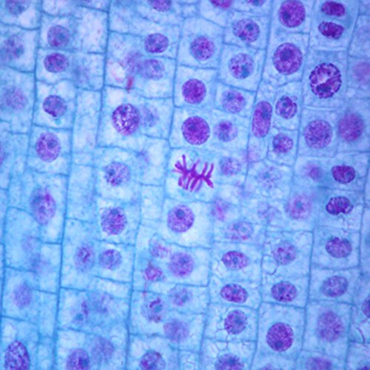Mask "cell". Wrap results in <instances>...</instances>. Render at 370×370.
Wrapping results in <instances>:
<instances>
[{"mask_svg": "<svg viewBox=\"0 0 370 370\" xmlns=\"http://www.w3.org/2000/svg\"><path fill=\"white\" fill-rule=\"evenodd\" d=\"M349 286L348 281L341 276H333L325 281L321 286V294L328 298H337L345 294Z\"/></svg>", "mask_w": 370, "mask_h": 370, "instance_id": "f35d334b", "label": "cell"}, {"mask_svg": "<svg viewBox=\"0 0 370 370\" xmlns=\"http://www.w3.org/2000/svg\"><path fill=\"white\" fill-rule=\"evenodd\" d=\"M272 0H243V1H234V10L244 13H249L257 16H271L272 13Z\"/></svg>", "mask_w": 370, "mask_h": 370, "instance_id": "d590c367", "label": "cell"}, {"mask_svg": "<svg viewBox=\"0 0 370 370\" xmlns=\"http://www.w3.org/2000/svg\"><path fill=\"white\" fill-rule=\"evenodd\" d=\"M70 39L69 31L64 26H53L48 33V43L52 48H65L69 44Z\"/></svg>", "mask_w": 370, "mask_h": 370, "instance_id": "ee69618b", "label": "cell"}, {"mask_svg": "<svg viewBox=\"0 0 370 370\" xmlns=\"http://www.w3.org/2000/svg\"><path fill=\"white\" fill-rule=\"evenodd\" d=\"M346 52L349 56L370 58V16L359 15Z\"/></svg>", "mask_w": 370, "mask_h": 370, "instance_id": "83f0119b", "label": "cell"}, {"mask_svg": "<svg viewBox=\"0 0 370 370\" xmlns=\"http://www.w3.org/2000/svg\"><path fill=\"white\" fill-rule=\"evenodd\" d=\"M184 19L199 16V1H180Z\"/></svg>", "mask_w": 370, "mask_h": 370, "instance_id": "6125c7cd", "label": "cell"}, {"mask_svg": "<svg viewBox=\"0 0 370 370\" xmlns=\"http://www.w3.org/2000/svg\"><path fill=\"white\" fill-rule=\"evenodd\" d=\"M171 301L177 306H183L186 304L191 299L189 291L184 289V287L177 286L171 293Z\"/></svg>", "mask_w": 370, "mask_h": 370, "instance_id": "94428289", "label": "cell"}, {"mask_svg": "<svg viewBox=\"0 0 370 370\" xmlns=\"http://www.w3.org/2000/svg\"><path fill=\"white\" fill-rule=\"evenodd\" d=\"M4 366L6 369H29L31 359L26 345L18 340L11 343L5 355Z\"/></svg>", "mask_w": 370, "mask_h": 370, "instance_id": "d6a6232c", "label": "cell"}, {"mask_svg": "<svg viewBox=\"0 0 370 370\" xmlns=\"http://www.w3.org/2000/svg\"><path fill=\"white\" fill-rule=\"evenodd\" d=\"M326 209L329 214L332 215L347 214L352 211L354 206L351 201L346 197L337 196L329 201Z\"/></svg>", "mask_w": 370, "mask_h": 370, "instance_id": "816d5d0a", "label": "cell"}, {"mask_svg": "<svg viewBox=\"0 0 370 370\" xmlns=\"http://www.w3.org/2000/svg\"><path fill=\"white\" fill-rule=\"evenodd\" d=\"M164 333L168 338L174 341H181L187 337L188 327L179 321H172L164 325Z\"/></svg>", "mask_w": 370, "mask_h": 370, "instance_id": "f5cc1de1", "label": "cell"}, {"mask_svg": "<svg viewBox=\"0 0 370 370\" xmlns=\"http://www.w3.org/2000/svg\"><path fill=\"white\" fill-rule=\"evenodd\" d=\"M362 311L366 317H369V298L368 297L364 302L362 306Z\"/></svg>", "mask_w": 370, "mask_h": 370, "instance_id": "003e7915", "label": "cell"}, {"mask_svg": "<svg viewBox=\"0 0 370 370\" xmlns=\"http://www.w3.org/2000/svg\"><path fill=\"white\" fill-rule=\"evenodd\" d=\"M221 297L230 302L244 303L248 299L249 294L242 286L229 284L223 287L221 291Z\"/></svg>", "mask_w": 370, "mask_h": 370, "instance_id": "f907efd6", "label": "cell"}, {"mask_svg": "<svg viewBox=\"0 0 370 370\" xmlns=\"http://www.w3.org/2000/svg\"><path fill=\"white\" fill-rule=\"evenodd\" d=\"M347 56L309 48L301 80L304 108L336 110L345 104Z\"/></svg>", "mask_w": 370, "mask_h": 370, "instance_id": "8992f818", "label": "cell"}, {"mask_svg": "<svg viewBox=\"0 0 370 370\" xmlns=\"http://www.w3.org/2000/svg\"><path fill=\"white\" fill-rule=\"evenodd\" d=\"M308 51L309 34L271 31L262 81L275 89L301 81Z\"/></svg>", "mask_w": 370, "mask_h": 370, "instance_id": "ba28073f", "label": "cell"}, {"mask_svg": "<svg viewBox=\"0 0 370 370\" xmlns=\"http://www.w3.org/2000/svg\"><path fill=\"white\" fill-rule=\"evenodd\" d=\"M24 53V46L22 40L16 36L9 38L4 43L1 54L4 61H11L18 59Z\"/></svg>", "mask_w": 370, "mask_h": 370, "instance_id": "f6af8a7d", "label": "cell"}, {"mask_svg": "<svg viewBox=\"0 0 370 370\" xmlns=\"http://www.w3.org/2000/svg\"><path fill=\"white\" fill-rule=\"evenodd\" d=\"M141 210L140 201H121L99 196L94 222L98 224V234L105 236L108 240L123 241L122 238L129 234L131 221L139 215Z\"/></svg>", "mask_w": 370, "mask_h": 370, "instance_id": "d6986e66", "label": "cell"}, {"mask_svg": "<svg viewBox=\"0 0 370 370\" xmlns=\"http://www.w3.org/2000/svg\"><path fill=\"white\" fill-rule=\"evenodd\" d=\"M169 269L171 274L180 278L189 276L194 270L195 260L193 256L184 250H178L172 253L171 246L170 253L168 256Z\"/></svg>", "mask_w": 370, "mask_h": 370, "instance_id": "e575fe53", "label": "cell"}, {"mask_svg": "<svg viewBox=\"0 0 370 370\" xmlns=\"http://www.w3.org/2000/svg\"><path fill=\"white\" fill-rule=\"evenodd\" d=\"M112 37L111 84L146 98H172L176 60L148 54L136 37Z\"/></svg>", "mask_w": 370, "mask_h": 370, "instance_id": "3957f363", "label": "cell"}, {"mask_svg": "<svg viewBox=\"0 0 370 370\" xmlns=\"http://www.w3.org/2000/svg\"><path fill=\"white\" fill-rule=\"evenodd\" d=\"M271 16L233 11L224 28V43L257 50H266L271 34Z\"/></svg>", "mask_w": 370, "mask_h": 370, "instance_id": "2e32d148", "label": "cell"}, {"mask_svg": "<svg viewBox=\"0 0 370 370\" xmlns=\"http://www.w3.org/2000/svg\"><path fill=\"white\" fill-rule=\"evenodd\" d=\"M266 343L274 351L283 354L293 346L296 335L291 326L276 323L273 325L266 334Z\"/></svg>", "mask_w": 370, "mask_h": 370, "instance_id": "4dcf8cb0", "label": "cell"}, {"mask_svg": "<svg viewBox=\"0 0 370 370\" xmlns=\"http://www.w3.org/2000/svg\"><path fill=\"white\" fill-rule=\"evenodd\" d=\"M167 307L166 303L159 297L149 298L141 306V314L149 321L159 322L166 317Z\"/></svg>", "mask_w": 370, "mask_h": 370, "instance_id": "8d00e7d4", "label": "cell"}, {"mask_svg": "<svg viewBox=\"0 0 370 370\" xmlns=\"http://www.w3.org/2000/svg\"><path fill=\"white\" fill-rule=\"evenodd\" d=\"M212 131L211 111L175 107L169 146L171 149L209 150Z\"/></svg>", "mask_w": 370, "mask_h": 370, "instance_id": "5bb4252c", "label": "cell"}, {"mask_svg": "<svg viewBox=\"0 0 370 370\" xmlns=\"http://www.w3.org/2000/svg\"><path fill=\"white\" fill-rule=\"evenodd\" d=\"M151 258L146 261V264L145 269H144V276L150 281L156 282L161 281L164 277L163 271L156 264V261L151 256Z\"/></svg>", "mask_w": 370, "mask_h": 370, "instance_id": "680465c9", "label": "cell"}, {"mask_svg": "<svg viewBox=\"0 0 370 370\" xmlns=\"http://www.w3.org/2000/svg\"><path fill=\"white\" fill-rule=\"evenodd\" d=\"M139 366L142 369H164L166 362L159 353L150 351L141 358Z\"/></svg>", "mask_w": 370, "mask_h": 370, "instance_id": "11a10c76", "label": "cell"}, {"mask_svg": "<svg viewBox=\"0 0 370 370\" xmlns=\"http://www.w3.org/2000/svg\"><path fill=\"white\" fill-rule=\"evenodd\" d=\"M370 58L347 56L346 98L369 99Z\"/></svg>", "mask_w": 370, "mask_h": 370, "instance_id": "4316f807", "label": "cell"}, {"mask_svg": "<svg viewBox=\"0 0 370 370\" xmlns=\"http://www.w3.org/2000/svg\"><path fill=\"white\" fill-rule=\"evenodd\" d=\"M319 337L326 342H334L345 332L341 319L333 312H326L319 319L317 327Z\"/></svg>", "mask_w": 370, "mask_h": 370, "instance_id": "1f68e13d", "label": "cell"}, {"mask_svg": "<svg viewBox=\"0 0 370 370\" xmlns=\"http://www.w3.org/2000/svg\"><path fill=\"white\" fill-rule=\"evenodd\" d=\"M359 15L370 16L369 0H359Z\"/></svg>", "mask_w": 370, "mask_h": 370, "instance_id": "03108f58", "label": "cell"}, {"mask_svg": "<svg viewBox=\"0 0 370 370\" xmlns=\"http://www.w3.org/2000/svg\"><path fill=\"white\" fill-rule=\"evenodd\" d=\"M90 367L91 357L84 349H74L67 358L66 365L67 369H89Z\"/></svg>", "mask_w": 370, "mask_h": 370, "instance_id": "60d3db41", "label": "cell"}, {"mask_svg": "<svg viewBox=\"0 0 370 370\" xmlns=\"http://www.w3.org/2000/svg\"><path fill=\"white\" fill-rule=\"evenodd\" d=\"M315 0H274L271 31L309 34Z\"/></svg>", "mask_w": 370, "mask_h": 370, "instance_id": "7402d4cb", "label": "cell"}, {"mask_svg": "<svg viewBox=\"0 0 370 370\" xmlns=\"http://www.w3.org/2000/svg\"><path fill=\"white\" fill-rule=\"evenodd\" d=\"M216 367L218 369H242L244 365L237 356L228 354L219 358Z\"/></svg>", "mask_w": 370, "mask_h": 370, "instance_id": "91938a15", "label": "cell"}, {"mask_svg": "<svg viewBox=\"0 0 370 370\" xmlns=\"http://www.w3.org/2000/svg\"><path fill=\"white\" fill-rule=\"evenodd\" d=\"M92 354L95 361L102 362L107 360L111 354V346L106 341L96 340L93 349Z\"/></svg>", "mask_w": 370, "mask_h": 370, "instance_id": "6f0895ef", "label": "cell"}, {"mask_svg": "<svg viewBox=\"0 0 370 370\" xmlns=\"http://www.w3.org/2000/svg\"><path fill=\"white\" fill-rule=\"evenodd\" d=\"M303 106L301 81L291 82L276 89L273 105V127L292 126L299 121Z\"/></svg>", "mask_w": 370, "mask_h": 370, "instance_id": "603a6c76", "label": "cell"}, {"mask_svg": "<svg viewBox=\"0 0 370 370\" xmlns=\"http://www.w3.org/2000/svg\"><path fill=\"white\" fill-rule=\"evenodd\" d=\"M326 250L332 256L341 259L351 254L353 246L348 240L336 238L326 243Z\"/></svg>", "mask_w": 370, "mask_h": 370, "instance_id": "bcb514c9", "label": "cell"}, {"mask_svg": "<svg viewBox=\"0 0 370 370\" xmlns=\"http://www.w3.org/2000/svg\"><path fill=\"white\" fill-rule=\"evenodd\" d=\"M31 138L27 169L42 174L69 176L74 164L70 132L35 128Z\"/></svg>", "mask_w": 370, "mask_h": 370, "instance_id": "30bf717a", "label": "cell"}, {"mask_svg": "<svg viewBox=\"0 0 370 370\" xmlns=\"http://www.w3.org/2000/svg\"><path fill=\"white\" fill-rule=\"evenodd\" d=\"M254 233L253 224L244 220H240L229 224L226 229V238L234 241H241L251 239Z\"/></svg>", "mask_w": 370, "mask_h": 370, "instance_id": "74e56055", "label": "cell"}, {"mask_svg": "<svg viewBox=\"0 0 370 370\" xmlns=\"http://www.w3.org/2000/svg\"><path fill=\"white\" fill-rule=\"evenodd\" d=\"M311 205L307 198L299 196L294 198L289 204L290 215L296 219H304L310 215Z\"/></svg>", "mask_w": 370, "mask_h": 370, "instance_id": "7dc6e473", "label": "cell"}, {"mask_svg": "<svg viewBox=\"0 0 370 370\" xmlns=\"http://www.w3.org/2000/svg\"><path fill=\"white\" fill-rule=\"evenodd\" d=\"M224 43V29L197 16L185 19L180 29L177 66L217 69Z\"/></svg>", "mask_w": 370, "mask_h": 370, "instance_id": "9c48e42d", "label": "cell"}, {"mask_svg": "<svg viewBox=\"0 0 370 370\" xmlns=\"http://www.w3.org/2000/svg\"><path fill=\"white\" fill-rule=\"evenodd\" d=\"M331 173L334 179L341 184L351 183L356 176L355 169L346 164L334 166Z\"/></svg>", "mask_w": 370, "mask_h": 370, "instance_id": "9f6ffc18", "label": "cell"}, {"mask_svg": "<svg viewBox=\"0 0 370 370\" xmlns=\"http://www.w3.org/2000/svg\"><path fill=\"white\" fill-rule=\"evenodd\" d=\"M122 251L106 243L99 244L96 265L99 269L108 271L119 270L125 262V255Z\"/></svg>", "mask_w": 370, "mask_h": 370, "instance_id": "836d02e7", "label": "cell"}, {"mask_svg": "<svg viewBox=\"0 0 370 370\" xmlns=\"http://www.w3.org/2000/svg\"><path fill=\"white\" fill-rule=\"evenodd\" d=\"M69 66L67 57L60 54H51L44 60L46 69L51 73L58 74L65 71Z\"/></svg>", "mask_w": 370, "mask_h": 370, "instance_id": "681fc988", "label": "cell"}, {"mask_svg": "<svg viewBox=\"0 0 370 370\" xmlns=\"http://www.w3.org/2000/svg\"><path fill=\"white\" fill-rule=\"evenodd\" d=\"M359 0H316L309 48L319 51H346L359 17Z\"/></svg>", "mask_w": 370, "mask_h": 370, "instance_id": "52a82bcc", "label": "cell"}, {"mask_svg": "<svg viewBox=\"0 0 370 370\" xmlns=\"http://www.w3.org/2000/svg\"><path fill=\"white\" fill-rule=\"evenodd\" d=\"M221 261L226 269L231 271H238L245 269L251 264V259L238 251H232L224 254Z\"/></svg>", "mask_w": 370, "mask_h": 370, "instance_id": "ab89813d", "label": "cell"}, {"mask_svg": "<svg viewBox=\"0 0 370 370\" xmlns=\"http://www.w3.org/2000/svg\"><path fill=\"white\" fill-rule=\"evenodd\" d=\"M99 195L92 166L74 164L68 176L67 215L71 219L95 222Z\"/></svg>", "mask_w": 370, "mask_h": 370, "instance_id": "9a60e30c", "label": "cell"}, {"mask_svg": "<svg viewBox=\"0 0 370 370\" xmlns=\"http://www.w3.org/2000/svg\"><path fill=\"white\" fill-rule=\"evenodd\" d=\"M256 97V92L226 86L218 81L214 109L250 119Z\"/></svg>", "mask_w": 370, "mask_h": 370, "instance_id": "cb8c5ba5", "label": "cell"}, {"mask_svg": "<svg viewBox=\"0 0 370 370\" xmlns=\"http://www.w3.org/2000/svg\"><path fill=\"white\" fill-rule=\"evenodd\" d=\"M221 152L209 149H171L163 189L170 198L183 201L205 199L215 189L214 175L221 176Z\"/></svg>", "mask_w": 370, "mask_h": 370, "instance_id": "5b68a950", "label": "cell"}, {"mask_svg": "<svg viewBox=\"0 0 370 370\" xmlns=\"http://www.w3.org/2000/svg\"><path fill=\"white\" fill-rule=\"evenodd\" d=\"M297 294L296 287L289 282H280L276 284L271 290L273 298L283 303L293 301L296 298Z\"/></svg>", "mask_w": 370, "mask_h": 370, "instance_id": "7bdbcfd3", "label": "cell"}, {"mask_svg": "<svg viewBox=\"0 0 370 370\" xmlns=\"http://www.w3.org/2000/svg\"><path fill=\"white\" fill-rule=\"evenodd\" d=\"M332 367L331 362L321 359H312L308 363V368L311 369H331Z\"/></svg>", "mask_w": 370, "mask_h": 370, "instance_id": "e7e4bbea", "label": "cell"}, {"mask_svg": "<svg viewBox=\"0 0 370 370\" xmlns=\"http://www.w3.org/2000/svg\"><path fill=\"white\" fill-rule=\"evenodd\" d=\"M234 1H199V16L221 28L227 24L229 17L234 10Z\"/></svg>", "mask_w": 370, "mask_h": 370, "instance_id": "f546056e", "label": "cell"}, {"mask_svg": "<svg viewBox=\"0 0 370 370\" xmlns=\"http://www.w3.org/2000/svg\"><path fill=\"white\" fill-rule=\"evenodd\" d=\"M6 221L9 263L34 269L44 244L39 224L28 213L14 208H10Z\"/></svg>", "mask_w": 370, "mask_h": 370, "instance_id": "8fae6325", "label": "cell"}, {"mask_svg": "<svg viewBox=\"0 0 370 370\" xmlns=\"http://www.w3.org/2000/svg\"><path fill=\"white\" fill-rule=\"evenodd\" d=\"M246 324H248V317L241 311L231 312L224 321L226 331L233 335L241 333Z\"/></svg>", "mask_w": 370, "mask_h": 370, "instance_id": "b9f144b4", "label": "cell"}, {"mask_svg": "<svg viewBox=\"0 0 370 370\" xmlns=\"http://www.w3.org/2000/svg\"><path fill=\"white\" fill-rule=\"evenodd\" d=\"M7 11L13 14L18 15L26 11L31 6L29 1H7L5 4Z\"/></svg>", "mask_w": 370, "mask_h": 370, "instance_id": "be15d7a7", "label": "cell"}, {"mask_svg": "<svg viewBox=\"0 0 370 370\" xmlns=\"http://www.w3.org/2000/svg\"><path fill=\"white\" fill-rule=\"evenodd\" d=\"M297 253L294 246L291 244H281L274 252L275 261L279 265H286L292 262Z\"/></svg>", "mask_w": 370, "mask_h": 370, "instance_id": "db71d44e", "label": "cell"}, {"mask_svg": "<svg viewBox=\"0 0 370 370\" xmlns=\"http://www.w3.org/2000/svg\"><path fill=\"white\" fill-rule=\"evenodd\" d=\"M296 135L272 128L269 136L266 156L270 159L286 158L294 154L296 147Z\"/></svg>", "mask_w": 370, "mask_h": 370, "instance_id": "f1b7e54d", "label": "cell"}, {"mask_svg": "<svg viewBox=\"0 0 370 370\" xmlns=\"http://www.w3.org/2000/svg\"><path fill=\"white\" fill-rule=\"evenodd\" d=\"M171 147L167 139H150L141 151L98 147L91 166L99 197L140 201L144 186H162Z\"/></svg>", "mask_w": 370, "mask_h": 370, "instance_id": "7a4b0ae2", "label": "cell"}, {"mask_svg": "<svg viewBox=\"0 0 370 370\" xmlns=\"http://www.w3.org/2000/svg\"><path fill=\"white\" fill-rule=\"evenodd\" d=\"M218 81L216 69L177 66L172 96L174 106L211 111L214 109Z\"/></svg>", "mask_w": 370, "mask_h": 370, "instance_id": "4fadbf2b", "label": "cell"}, {"mask_svg": "<svg viewBox=\"0 0 370 370\" xmlns=\"http://www.w3.org/2000/svg\"><path fill=\"white\" fill-rule=\"evenodd\" d=\"M211 114L213 131L209 150L228 152L248 150L250 119L216 109Z\"/></svg>", "mask_w": 370, "mask_h": 370, "instance_id": "44dd1931", "label": "cell"}, {"mask_svg": "<svg viewBox=\"0 0 370 370\" xmlns=\"http://www.w3.org/2000/svg\"><path fill=\"white\" fill-rule=\"evenodd\" d=\"M68 176L27 169L9 186L11 208L28 213L39 224L44 242H58L67 214Z\"/></svg>", "mask_w": 370, "mask_h": 370, "instance_id": "277c9868", "label": "cell"}, {"mask_svg": "<svg viewBox=\"0 0 370 370\" xmlns=\"http://www.w3.org/2000/svg\"><path fill=\"white\" fill-rule=\"evenodd\" d=\"M334 112L304 108L301 130V150L310 154L330 153L336 146L337 123L332 120ZM303 151V152H304Z\"/></svg>", "mask_w": 370, "mask_h": 370, "instance_id": "ffe728a7", "label": "cell"}, {"mask_svg": "<svg viewBox=\"0 0 370 370\" xmlns=\"http://www.w3.org/2000/svg\"><path fill=\"white\" fill-rule=\"evenodd\" d=\"M266 50L223 46L217 68L221 84L256 92L261 84Z\"/></svg>", "mask_w": 370, "mask_h": 370, "instance_id": "7c38bea8", "label": "cell"}, {"mask_svg": "<svg viewBox=\"0 0 370 370\" xmlns=\"http://www.w3.org/2000/svg\"><path fill=\"white\" fill-rule=\"evenodd\" d=\"M193 201H183L170 198L164 194L161 204L164 210V225L176 235L188 233L194 227L196 215L191 206Z\"/></svg>", "mask_w": 370, "mask_h": 370, "instance_id": "d4e9b609", "label": "cell"}, {"mask_svg": "<svg viewBox=\"0 0 370 370\" xmlns=\"http://www.w3.org/2000/svg\"><path fill=\"white\" fill-rule=\"evenodd\" d=\"M133 9L141 17L164 26L181 27L184 22L180 1H146L136 3Z\"/></svg>", "mask_w": 370, "mask_h": 370, "instance_id": "484cf974", "label": "cell"}, {"mask_svg": "<svg viewBox=\"0 0 370 370\" xmlns=\"http://www.w3.org/2000/svg\"><path fill=\"white\" fill-rule=\"evenodd\" d=\"M341 109L337 119V136L341 146L365 147L369 139V99L347 97Z\"/></svg>", "mask_w": 370, "mask_h": 370, "instance_id": "ac0fdd59", "label": "cell"}, {"mask_svg": "<svg viewBox=\"0 0 370 370\" xmlns=\"http://www.w3.org/2000/svg\"><path fill=\"white\" fill-rule=\"evenodd\" d=\"M276 89L263 81L256 91V97L250 118L248 154L251 162L266 156L269 136L273 128V105Z\"/></svg>", "mask_w": 370, "mask_h": 370, "instance_id": "e0dca14e", "label": "cell"}, {"mask_svg": "<svg viewBox=\"0 0 370 370\" xmlns=\"http://www.w3.org/2000/svg\"><path fill=\"white\" fill-rule=\"evenodd\" d=\"M101 111L99 147L141 151L150 139H169L172 98L150 99L127 91H111Z\"/></svg>", "mask_w": 370, "mask_h": 370, "instance_id": "6da1fadb", "label": "cell"}, {"mask_svg": "<svg viewBox=\"0 0 370 370\" xmlns=\"http://www.w3.org/2000/svg\"><path fill=\"white\" fill-rule=\"evenodd\" d=\"M33 292L30 286L26 282L19 284L15 287L13 293V299L19 309H24L31 302Z\"/></svg>", "mask_w": 370, "mask_h": 370, "instance_id": "c3c4849f", "label": "cell"}]
</instances>
